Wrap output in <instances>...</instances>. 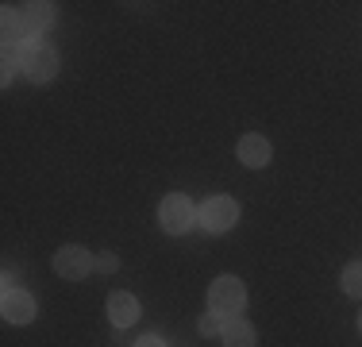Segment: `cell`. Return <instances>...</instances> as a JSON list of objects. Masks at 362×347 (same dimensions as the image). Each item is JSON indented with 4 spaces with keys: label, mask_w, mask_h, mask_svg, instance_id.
I'll use <instances>...</instances> for the list:
<instances>
[{
    "label": "cell",
    "mask_w": 362,
    "mask_h": 347,
    "mask_svg": "<svg viewBox=\"0 0 362 347\" xmlns=\"http://www.w3.org/2000/svg\"><path fill=\"white\" fill-rule=\"evenodd\" d=\"M358 328H362V320H358Z\"/></svg>",
    "instance_id": "cell-16"
},
{
    "label": "cell",
    "mask_w": 362,
    "mask_h": 347,
    "mask_svg": "<svg viewBox=\"0 0 362 347\" xmlns=\"http://www.w3.org/2000/svg\"><path fill=\"white\" fill-rule=\"evenodd\" d=\"M343 290H347L351 297H362V263H355V266L343 271Z\"/></svg>",
    "instance_id": "cell-12"
},
{
    "label": "cell",
    "mask_w": 362,
    "mask_h": 347,
    "mask_svg": "<svg viewBox=\"0 0 362 347\" xmlns=\"http://www.w3.org/2000/svg\"><path fill=\"white\" fill-rule=\"evenodd\" d=\"M20 20L28 31H47L50 23H54V4H47V0H35V4H23L20 8Z\"/></svg>",
    "instance_id": "cell-9"
},
{
    "label": "cell",
    "mask_w": 362,
    "mask_h": 347,
    "mask_svg": "<svg viewBox=\"0 0 362 347\" xmlns=\"http://www.w3.org/2000/svg\"><path fill=\"white\" fill-rule=\"evenodd\" d=\"M220 336H223V347H255V328L247 320H228Z\"/></svg>",
    "instance_id": "cell-11"
},
{
    "label": "cell",
    "mask_w": 362,
    "mask_h": 347,
    "mask_svg": "<svg viewBox=\"0 0 362 347\" xmlns=\"http://www.w3.org/2000/svg\"><path fill=\"white\" fill-rule=\"evenodd\" d=\"M108 317L116 328H127L135 324V317H139V301L132 297V293H112L108 297Z\"/></svg>",
    "instance_id": "cell-8"
},
{
    "label": "cell",
    "mask_w": 362,
    "mask_h": 347,
    "mask_svg": "<svg viewBox=\"0 0 362 347\" xmlns=\"http://www.w3.org/2000/svg\"><path fill=\"white\" fill-rule=\"evenodd\" d=\"M0 312H4L8 324H31V320H35V297H31L28 290H4Z\"/></svg>",
    "instance_id": "cell-6"
},
{
    "label": "cell",
    "mask_w": 362,
    "mask_h": 347,
    "mask_svg": "<svg viewBox=\"0 0 362 347\" xmlns=\"http://www.w3.org/2000/svg\"><path fill=\"white\" fill-rule=\"evenodd\" d=\"M97 271L100 274H112V271H116V255H100L97 258Z\"/></svg>",
    "instance_id": "cell-14"
},
{
    "label": "cell",
    "mask_w": 362,
    "mask_h": 347,
    "mask_svg": "<svg viewBox=\"0 0 362 347\" xmlns=\"http://www.w3.org/2000/svg\"><path fill=\"white\" fill-rule=\"evenodd\" d=\"M209 305H212V312H220L223 320H239V312L247 309L243 282H239V278H231V274L216 278V282H212V290H209Z\"/></svg>",
    "instance_id": "cell-1"
},
{
    "label": "cell",
    "mask_w": 362,
    "mask_h": 347,
    "mask_svg": "<svg viewBox=\"0 0 362 347\" xmlns=\"http://www.w3.org/2000/svg\"><path fill=\"white\" fill-rule=\"evenodd\" d=\"M0 35H4V47H23V35H28V28H23L20 12L16 8H4V20H0Z\"/></svg>",
    "instance_id": "cell-10"
},
{
    "label": "cell",
    "mask_w": 362,
    "mask_h": 347,
    "mask_svg": "<svg viewBox=\"0 0 362 347\" xmlns=\"http://www.w3.org/2000/svg\"><path fill=\"white\" fill-rule=\"evenodd\" d=\"M197 216H201V228H209V232L220 236V232H228L231 224L239 220V205L231 201V197H209Z\"/></svg>",
    "instance_id": "cell-4"
},
{
    "label": "cell",
    "mask_w": 362,
    "mask_h": 347,
    "mask_svg": "<svg viewBox=\"0 0 362 347\" xmlns=\"http://www.w3.org/2000/svg\"><path fill=\"white\" fill-rule=\"evenodd\" d=\"M235 154H239V162L243 166H251V170H258V166H266L270 162V139H262V135H243L239 139V147H235Z\"/></svg>",
    "instance_id": "cell-7"
},
{
    "label": "cell",
    "mask_w": 362,
    "mask_h": 347,
    "mask_svg": "<svg viewBox=\"0 0 362 347\" xmlns=\"http://www.w3.org/2000/svg\"><path fill=\"white\" fill-rule=\"evenodd\" d=\"M158 220H162V228H166V232L181 236V232L193 228L197 208H193V201H189L185 193H170L166 201H162V208H158Z\"/></svg>",
    "instance_id": "cell-3"
},
{
    "label": "cell",
    "mask_w": 362,
    "mask_h": 347,
    "mask_svg": "<svg viewBox=\"0 0 362 347\" xmlns=\"http://www.w3.org/2000/svg\"><path fill=\"white\" fill-rule=\"evenodd\" d=\"M223 324H228V320H223L220 312H212V309L201 317V332H204V336H216V332H223Z\"/></svg>",
    "instance_id": "cell-13"
},
{
    "label": "cell",
    "mask_w": 362,
    "mask_h": 347,
    "mask_svg": "<svg viewBox=\"0 0 362 347\" xmlns=\"http://www.w3.org/2000/svg\"><path fill=\"white\" fill-rule=\"evenodd\" d=\"M135 347H166V343H162V340H158V336H143V340H139V343H135Z\"/></svg>",
    "instance_id": "cell-15"
},
{
    "label": "cell",
    "mask_w": 362,
    "mask_h": 347,
    "mask_svg": "<svg viewBox=\"0 0 362 347\" xmlns=\"http://www.w3.org/2000/svg\"><path fill=\"white\" fill-rule=\"evenodd\" d=\"M54 271L62 274V278H70V282H77V278H85L89 271H97V258H93L85 247L70 243V247H62L54 255Z\"/></svg>",
    "instance_id": "cell-5"
},
{
    "label": "cell",
    "mask_w": 362,
    "mask_h": 347,
    "mask_svg": "<svg viewBox=\"0 0 362 347\" xmlns=\"http://www.w3.org/2000/svg\"><path fill=\"white\" fill-rule=\"evenodd\" d=\"M23 74L31 77V81H50V77L58 74V55L47 47V42H35V39H28L23 42Z\"/></svg>",
    "instance_id": "cell-2"
}]
</instances>
